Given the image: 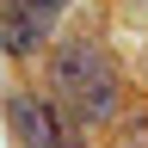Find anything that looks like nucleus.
I'll return each instance as SVG.
<instances>
[{
	"label": "nucleus",
	"mask_w": 148,
	"mask_h": 148,
	"mask_svg": "<svg viewBox=\"0 0 148 148\" xmlns=\"http://www.w3.org/2000/svg\"><path fill=\"white\" fill-rule=\"evenodd\" d=\"M18 6H31L37 18H56V12H62V6H68V0H18Z\"/></svg>",
	"instance_id": "4"
},
{
	"label": "nucleus",
	"mask_w": 148,
	"mask_h": 148,
	"mask_svg": "<svg viewBox=\"0 0 148 148\" xmlns=\"http://www.w3.org/2000/svg\"><path fill=\"white\" fill-rule=\"evenodd\" d=\"M43 37H49V18H37L31 6H18V0L0 6V49L6 56H31Z\"/></svg>",
	"instance_id": "3"
},
{
	"label": "nucleus",
	"mask_w": 148,
	"mask_h": 148,
	"mask_svg": "<svg viewBox=\"0 0 148 148\" xmlns=\"http://www.w3.org/2000/svg\"><path fill=\"white\" fill-rule=\"evenodd\" d=\"M6 117H12V130H18L25 148H80L74 123L49 99H37V92H12V99H6Z\"/></svg>",
	"instance_id": "2"
},
{
	"label": "nucleus",
	"mask_w": 148,
	"mask_h": 148,
	"mask_svg": "<svg viewBox=\"0 0 148 148\" xmlns=\"http://www.w3.org/2000/svg\"><path fill=\"white\" fill-rule=\"evenodd\" d=\"M49 86L80 123H105L117 111V68L111 56L92 43V37H68L56 49V68H49Z\"/></svg>",
	"instance_id": "1"
}]
</instances>
